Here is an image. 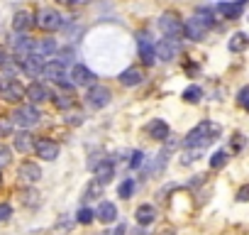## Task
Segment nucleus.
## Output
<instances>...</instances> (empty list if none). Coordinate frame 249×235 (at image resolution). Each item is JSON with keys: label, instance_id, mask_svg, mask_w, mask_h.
I'll return each instance as SVG.
<instances>
[{"label": "nucleus", "instance_id": "23", "mask_svg": "<svg viewBox=\"0 0 249 235\" xmlns=\"http://www.w3.org/2000/svg\"><path fill=\"white\" fill-rule=\"evenodd\" d=\"M27 98H30L32 103H42V100L49 98V91H47L42 83H32V86L27 88Z\"/></svg>", "mask_w": 249, "mask_h": 235}, {"label": "nucleus", "instance_id": "8", "mask_svg": "<svg viewBox=\"0 0 249 235\" xmlns=\"http://www.w3.org/2000/svg\"><path fill=\"white\" fill-rule=\"evenodd\" d=\"M25 96H27V88H25L20 81H13V78H10V81L3 83V98H5L8 103H18V100L25 98Z\"/></svg>", "mask_w": 249, "mask_h": 235}, {"label": "nucleus", "instance_id": "7", "mask_svg": "<svg viewBox=\"0 0 249 235\" xmlns=\"http://www.w3.org/2000/svg\"><path fill=\"white\" fill-rule=\"evenodd\" d=\"M205 32H208V27L193 15L191 20H186V25H183V35H186V39H193V42H200L203 37H205Z\"/></svg>", "mask_w": 249, "mask_h": 235}, {"label": "nucleus", "instance_id": "5", "mask_svg": "<svg viewBox=\"0 0 249 235\" xmlns=\"http://www.w3.org/2000/svg\"><path fill=\"white\" fill-rule=\"evenodd\" d=\"M137 49H140V54H142L144 64H147V66H152V64H154V59H157V49H154V42L149 39V35H147V32H140V35H137Z\"/></svg>", "mask_w": 249, "mask_h": 235}, {"label": "nucleus", "instance_id": "10", "mask_svg": "<svg viewBox=\"0 0 249 235\" xmlns=\"http://www.w3.org/2000/svg\"><path fill=\"white\" fill-rule=\"evenodd\" d=\"M44 57H37V54H27V57H22V61H20V69L27 74V76H39L42 74V69H44V61H42Z\"/></svg>", "mask_w": 249, "mask_h": 235}, {"label": "nucleus", "instance_id": "16", "mask_svg": "<svg viewBox=\"0 0 249 235\" xmlns=\"http://www.w3.org/2000/svg\"><path fill=\"white\" fill-rule=\"evenodd\" d=\"M142 81H144V74H142V69H137V66H132V69H127V71L120 74V83H122V86H140Z\"/></svg>", "mask_w": 249, "mask_h": 235}, {"label": "nucleus", "instance_id": "37", "mask_svg": "<svg viewBox=\"0 0 249 235\" xmlns=\"http://www.w3.org/2000/svg\"><path fill=\"white\" fill-rule=\"evenodd\" d=\"M8 162H10V150L0 147V167H3V164H8Z\"/></svg>", "mask_w": 249, "mask_h": 235}, {"label": "nucleus", "instance_id": "21", "mask_svg": "<svg viewBox=\"0 0 249 235\" xmlns=\"http://www.w3.org/2000/svg\"><path fill=\"white\" fill-rule=\"evenodd\" d=\"M13 27H15V32H25V30H30V27H32V15H30L27 10H20V13L13 18Z\"/></svg>", "mask_w": 249, "mask_h": 235}, {"label": "nucleus", "instance_id": "6", "mask_svg": "<svg viewBox=\"0 0 249 235\" xmlns=\"http://www.w3.org/2000/svg\"><path fill=\"white\" fill-rule=\"evenodd\" d=\"M154 49H157V59H161V61H171V59H176V54H178V42L171 39V37H166V39L157 42Z\"/></svg>", "mask_w": 249, "mask_h": 235}, {"label": "nucleus", "instance_id": "22", "mask_svg": "<svg viewBox=\"0 0 249 235\" xmlns=\"http://www.w3.org/2000/svg\"><path fill=\"white\" fill-rule=\"evenodd\" d=\"M149 135H152L154 140L164 142V140L169 137V125H166L164 120H154V123H149Z\"/></svg>", "mask_w": 249, "mask_h": 235}, {"label": "nucleus", "instance_id": "29", "mask_svg": "<svg viewBox=\"0 0 249 235\" xmlns=\"http://www.w3.org/2000/svg\"><path fill=\"white\" fill-rule=\"evenodd\" d=\"M135 194V181L132 179H124L122 184H120V189H117V196H122V198H130Z\"/></svg>", "mask_w": 249, "mask_h": 235}, {"label": "nucleus", "instance_id": "24", "mask_svg": "<svg viewBox=\"0 0 249 235\" xmlns=\"http://www.w3.org/2000/svg\"><path fill=\"white\" fill-rule=\"evenodd\" d=\"M247 47H249V37H247L244 32L232 35V39H230V52H242V49H247Z\"/></svg>", "mask_w": 249, "mask_h": 235}, {"label": "nucleus", "instance_id": "39", "mask_svg": "<svg viewBox=\"0 0 249 235\" xmlns=\"http://www.w3.org/2000/svg\"><path fill=\"white\" fill-rule=\"evenodd\" d=\"M237 198H239V201H249V184L239 189V194H237Z\"/></svg>", "mask_w": 249, "mask_h": 235}, {"label": "nucleus", "instance_id": "45", "mask_svg": "<svg viewBox=\"0 0 249 235\" xmlns=\"http://www.w3.org/2000/svg\"><path fill=\"white\" fill-rule=\"evenodd\" d=\"M0 181H3V174H0Z\"/></svg>", "mask_w": 249, "mask_h": 235}, {"label": "nucleus", "instance_id": "9", "mask_svg": "<svg viewBox=\"0 0 249 235\" xmlns=\"http://www.w3.org/2000/svg\"><path fill=\"white\" fill-rule=\"evenodd\" d=\"M110 98H112V93L105 86H90V91H88V103L93 108H105L110 103Z\"/></svg>", "mask_w": 249, "mask_h": 235}, {"label": "nucleus", "instance_id": "40", "mask_svg": "<svg viewBox=\"0 0 249 235\" xmlns=\"http://www.w3.org/2000/svg\"><path fill=\"white\" fill-rule=\"evenodd\" d=\"M69 123H71V125H81V123H83V115H76V118H71Z\"/></svg>", "mask_w": 249, "mask_h": 235}, {"label": "nucleus", "instance_id": "2", "mask_svg": "<svg viewBox=\"0 0 249 235\" xmlns=\"http://www.w3.org/2000/svg\"><path fill=\"white\" fill-rule=\"evenodd\" d=\"M35 25L39 30H44V32H56L64 25V20H61V15L56 10H39L37 18H35Z\"/></svg>", "mask_w": 249, "mask_h": 235}, {"label": "nucleus", "instance_id": "20", "mask_svg": "<svg viewBox=\"0 0 249 235\" xmlns=\"http://www.w3.org/2000/svg\"><path fill=\"white\" fill-rule=\"evenodd\" d=\"M135 218H137V223H140V225H149V223H154V218H157V208H154V206H149V203H144V206H140V208H137Z\"/></svg>", "mask_w": 249, "mask_h": 235}, {"label": "nucleus", "instance_id": "32", "mask_svg": "<svg viewBox=\"0 0 249 235\" xmlns=\"http://www.w3.org/2000/svg\"><path fill=\"white\" fill-rule=\"evenodd\" d=\"M93 218H95V213H93L90 208H81V211L76 213V220H78V223H83V225H88Z\"/></svg>", "mask_w": 249, "mask_h": 235}, {"label": "nucleus", "instance_id": "14", "mask_svg": "<svg viewBox=\"0 0 249 235\" xmlns=\"http://www.w3.org/2000/svg\"><path fill=\"white\" fill-rule=\"evenodd\" d=\"M18 174H20V179L27 181V184H35V181L42 179V169H39V164H35V162H22Z\"/></svg>", "mask_w": 249, "mask_h": 235}, {"label": "nucleus", "instance_id": "43", "mask_svg": "<svg viewBox=\"0 0 249 235\" xmlns=\"http://www.w3.org/2000/svg\"><path fill=\"white\" fill-rule=\"evenodd\" d=\"M112 235H124V225H122V223H120V225H117V230H115V233H112Z\"/></svg>", "mask_w": 249, "mask_h": 235}, {"label": "nucleus", "instance_id": "41", "mask_svg": "<svg viewBox=\"0 0 249 235\" xmlns=\"http://www.w3.org/2000/svg\"><path fill=\"white\" fill-rule=\"evenodd\" d=\"M5 61H8V54H5V49H3V47H0V66H3Z\"/></svg>", "mask_w": 249, "mask_h": 235}, {"label": "nucleus", "instance_id": "30", "mask_svg": "<svg viewBox=\"0 0 249 235\" xmlns=\"http://www.w3.org/2000/svg\"><path fill=\"white\" fill-rule=\"evenodd\" d=\"M227 164V152L225 150H220V152H215L213 157H210V167L213 169H220V167H225Z\"/></svg>", "mask_w": 249, "mask_h": 235}, {"label": "nucleus", "instance_id": "34", "mask_svg": "<svg viewBox=\"0 0 249 235\" xmlns=\"http://www.w3.org/2000/svg\"><path fill=\"white\" fill-rule=\"evenodd\" d=\"M10 215H13V208L8 203H0V223H8Z\"/></svg>", "mask_w": 249, "mask_h": 235}, {"label": "nucleus", "instance_id": "26", "mask_svg": "<svg viewBox=\"0 0 249 235\" xmlns=\"http://www.w3.org/2000/svg\"><path fill=\"white\" fill-rule=\"evenodd\" d=\"M13 47H15L18 52H30L32 39H30V37H25V35H15V37H13Z\"/></svg>", "mask_w": 249, "mask_h": 235}, {"label": "nucleus", "instance_id": "11", "mask_svg": "<svg viewBox=\"0 0 249 235\" xmlns=\"http://www.w3.org/2000/svg\"><path fill=\"white\" fill-rule=\"evenodd\" d=\"M244 5H247V0H237V3H220L215 10H217L225 20H234V18H239V15H242Z\"/></svg>", "mask_w": 249, "mask_h": 235}, {"label": "nucleus", "instance_id": "36", "mask_svg": "<svg viewBox=\"0 0 249 235\" xmlns=\"http://www.w3.org/2000/svg\"><path fill=\"white\" fill-rule=\"evenodd\" d=\"M56 105H59V108H71V105H73V98H69V96H56Z\"/></svg>", "mask_w": 249, "mask_h": 235}, {"label": "nucleus", "instance_id": "31", "mask_svg": "<svg viewBox=\"0 0 249 235\" xmlns=\"http://www.w3.org/2000/svg\"><path fill=\"white\" fill-rule=\"evenodd\" d=\"M76 54H73V49L71 47H66V49H56V61H61L64 66L66 64H71V59H73Z\"/></svg>", "mask_w": 249, "mask_h": 235}, {"label": "nucleus", "instance_id": "28", "mask_svg": "<svg viewBox=\"0 0 249 235\" xmlns=\"http://www.w3.org/2000/svg\"><path fill=\"white\" fill-rule=\"evenodd\" d=\"M15 147H18L20 152H27V150L32 147V135H27V133L15 135Z\"/></svg>", "mask_w": 249, "mask_h": 235}, {"label": "nucleus", "instance_id": "4", "mask_svg": "<svg viewBox=\"0 0 249 235\" xmlns=\"http://www.w3.org/2000/svg\"><path fill=\"white\" fill-rule=\"evenodd\" d=\"M13 120H15V125H20V128H32V125L39 123V113H37V108H32V105H22V108L15 110Z\"/></svg>", "mask_w": 249, "mask_h": 235}, {"label": "nucleus", "instance_id": "12", "mask_svg": "<svg viewBox=\"0 0 249 235\" xmlns=\"http://www.w3.org/2000/svg\"><path fill=\"white\" fill-rule=\"evenodd\" d=\"M56 42L54 39H32V47H30V54H37V57H49V54H56Z\"/></svg>", "mask_w": 249, "mask_h": 235}, {"label": "nucleus", "instance_id": "27", "mask_svg": "<svg viewBox=\"0 0 249 235\" xmlns=\"http://www.w3.org/2000/svg\"><path fill=\"white\" fill-rule=\"evenodd\" d=\"M203 98V91L198 88V86H188L186 91H183V100L186 103H198Z\"/></svg>", "mask_w": 249, "mask_h": 235}, {"label": "nucleus", "instance_id": "44", "mask_svg": "<svg viewBox=\"0 0 249 235\" xmlns=\"http://www.w3.org/2000/svg\"><path fill=\"white\" fill-rule=\"evenodd\" d=\"M244 108H247V110H249V98H247V103H244Z\"/></svg>", "mask_w": 249, "mask_h": 235}, {"label": "nucleus", "instance_id": "42", "mask_svg": "<svg viewBox=\"0 0 249 235\" xmlns=\"http://www.w3.org/2000/svg\"><path fill=\"white\" fill-rule=\"evenodd\" d=\"M59 3H66V5H76V3H86V0H59Z\"/></svg>", "mask_w": 249, "mask_h": 235}, {"label": "nucleus", "instance_id": "13", "mask_svg": "<svg viewBox=\"0 0 249 235\" xmlns=\"http://www.w3.org/2000/svg\"><path fill=\"white\" fill-rule=\"evenodd\" d=\"M35 150H37V155H39L42 159H47V162H54V159L59 157V145L52 142V140H39V142L35 145Z\"/></svg>", "mask_w": 249, "mask_h": 235}, {"label": "nucleus", "instance_id": "25", "mask_svg": "<svg viewBox=\"0 0 249 235\" xmlns=\"http://www.w3.org/2000/svg\"><path fill=\"white\" fill-rule=\"evenodd\" d=\"M196 18H198L208 30L215 25V15H213V10H210V8H198V10H196Z\"/></svg>", "mask_w": 249, "mask_h": 235}, {"label": "nucleus", "instance_id": "1", "mask_svg": "<svg viewBox=\"0 0 249 235\" xmlns=\"http://www.w3.org/2000/svg\"><path fill=\"white\" fill-rule=\"evenodd\" d=\"M217 135H220V125H215V123H210V120H203V123H198V125L186 135L183 145H186L188 150H200V147H208Z\"/></svg>", "mask_w": 249, "mask_h": 235}, {"label": "nucleus", "instance_id": "19", "mask_svg": "<svg viewBox=\"0 0 249 235\" xmlns=\"http://www.w3.org/2000/svg\"><path fill=\"white\" fill-rule=\"evenodd\" d=\"M95 215H98L100 223H112V220L117 218V208H115V203H107V201H105V203L98 206Z\"/></svg>", "mask_w": 249, "mask_h": 235}, {"label": "nucleus", "instance_id": "18", "mask_svg": "<svg viewBox=\"0 0 249 235\" xmlns=\"http://www.w3.org/2000/svg\"><path fill=\"white\" fill-rule=\"evenodd\" d=\"M42 76L59 83V81L64 78V64H61V61H47L44 69H42Z\"/></svg>", "mask_w": 249, "mask_h": 235}, {"label": "nucleus", "instance_id": "38", "mask_svg": "<svg viewBox=\"0 0 249 235\" xmlns=\"http://www.w3.org/2000/svg\"><path fill=\"white\" fill-rule=\"evenodd\" d=\"M247 98H249V86L239 91V96H237V103H239V105H244V103H247Z\"/></svg>", "mask_w": 249, "mask_h": 235}, {"label": "nucleus", "instance_id": "3", "mask_svg": "<svg viewBox=\"0 0 249 235\" xmlns=\"http://www.w3.org/2000/svg\"><path fill=\"white\" fill-rule=\"evenodd\" d=\"M159 30H161L166 37H171V39H178V37L183 35V25H181V20H178L174 13H164V15L159 18Z\"/></svg>", "mask_w": 249, "mask_h": 235}, {"label": "nucleus", "instance_id": "33", "mask_svg": "<svg viewBox=\"0 0 249 235\" xmlns=\"http://www.w3.org/2000/svg\"><path fill=\"white\" fill-rule=\"evenodd\" d=\"M20 196H22V201H25L27 206H35V203H39V196H37V194H35L32 189H27V191H22Z\"/></svg>", "mask_w": 249, "mask_h": 235}, {"label": "nucleus", "instance_id": "15", "mask_svg": "<svg viewBox=\"0 0 249 235\" xmlns=\"http://www.w3.org/2000/svg\"><path fill=\"white\" fill-rule=\"evenodd\" d=\"M71 78H73V83H76V86H90V83H93V78H95V74H93L90 69H86L83 64H76V66H73V71H71Z\"/></svg>", "mask_w": 249, "mask_h": 235}, {"label": "nucleus", "instance_id": "35", "mask_svg": "<svg viewBox=\"0 0 249 235\" xmlns=\"http://www.w3.org/2000/svg\"><path fill=\"white\" fill-rule=\"evenodd\" d=\"M142 164H144V152H135L132 159H130V167H132V169H140Z\"/></svg>", "mask_w": 249, "mask_h": 235}, {"label": "nucleus", "instance_id": "17", "mask_svg": "<svg viewBox=\"0 0 249 235\" xmlns=\"http://www.w3.org/2000/svg\"><path fill=\"white\" fill-rule=\"evenodd\" d=\"M93 172H95V181H98V184H107V181L115 176V167H112V162H98Z\"/></svg>", "mask_w": 249, "mask_h": 235}]
</instances>
